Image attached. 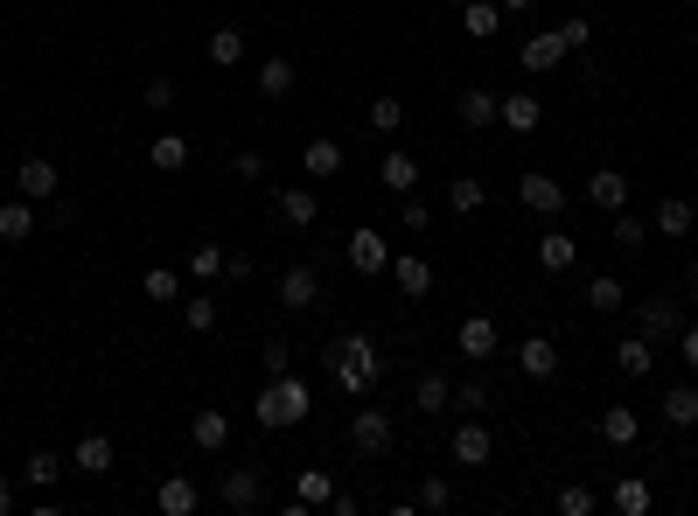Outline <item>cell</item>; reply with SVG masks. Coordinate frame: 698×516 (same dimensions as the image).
Masks as SVG:
<instances>
[{
  "instance_id": "obj_10",
  "label": "cell",
  "mask_w": 698,
  "mask_h": 516,
  "mask_svg": "<svg viewBox=\"0 0 698 516\" xmlns=\"http://www.w3.org/2000/svg\"><path fill=\"white\" fill-rule=\"evenodd\" d=\"M273 217L287 223V231H314V217H322V196H314V188H273Z\"/></svg>"
},
{
  "instance_id": "obj_32",
  "label": "cell",
  "mask_w": 698,
  "mask_h": 516,
  "mask_svg": "<svg viewBox=\"0 0 698 516\" xmlns=\"http://www.w3.org/2000/svg\"><path fill=\"white\" fill-rule=\"evenodd\" d=\"M573 259H580L573 231H545L538 238V265H545V273H573Z\"/></svg>"
},
{
  "instance_id": "obj_39",
  "label": "cell",
  "mask_w": 698,
  "mask_h": 516,
  "mask_svg": "<svg viewBox=\"0 0 698 516\" xmlns=\"http://www.w3.org/2000/svg\"><path fill=\"white\" fill-rule=\"evenodd\" d=\"M608 238L621 244V252H636V244H650V223L636 217V209H615V217H608Z\"/></svg>"
},
{
  "instance_id": "obj_11",
  "label": "cell",
  "mask_w": 698,
  "mask_h": 516,
  "mask_svg": "<svg viewBox=\"0 0 698 516\" xmlns=\"http://www.w3.org/2000/svg\"><path fill=\"white\" fill-rule=\"evenodd\" d=\"M314 300H322V273H314V265H287V273H279V308L308 314Z\"/></svg>"
},
{
  "instance_id": "obj_56",
  "label": "cell",
  "mask_w": 698,
  "mask_h": 516,
  "mask_svg": "<svg viewBox=\"0 0 698 516\" xmlns=\"http://www.w3.org/2000/svg\"><path fill=\"white\" fill-rule=\"evenodd\" d=\"M496 8H503V14H531L538 0H496Z\"/></svg>"
},
{
  "instance_id": "obj_22",
  "label": "cell",
  "mask_w": 698,
  "mask_h": 516,
  "mask_svg": "<svg viewBox=\"0 0 698 516\" xmlns=\"http://www.w3.org/2000/svg\"><path fill=\"white\" fill-rule=\"evenodd\" d=\"M615 370H621V377H650V370H656V342H650V335H621V342H615Z\"/></svg>"
},
{
  "instance_id": "obj_25",
  "label": "cell",
  "mask_w": 698,
  "mask_h": 516,
  "mask_svg": "<svg viewBox=\"0 0 698 516\" xmlns=\"http://www.w3.org/2000/svg\"><path fill=\"white\" fill-rule=\"evenodd\" d=\"M188 439H196V454H224V439H231V412H196V418H188Z\"/></svg>"
},
{
  "instance_id": "obj_14",
  "label": "cell",
  "mask_w": 698,
  "mask_h": 516,
  "mask_svg": "<svg viewBox=\"0 0 698 516\" xmlns=\"http://www.w3.org/2000/svg\"><path fill=\"white\" fill-rule=\"evenodd\" d=\"M587 203L608 209V217L629 209V175H621V168H594V175H587Z\"/></svg>"
},
{
  "instance_id": "obj_57",
  "label": "cell",
  "mask_w": 698,
  "mask_h": 516,
  "mask_svg": "<svg viewBox=\"0 0 698 516\" xmlns=\"http://www.w3.org/2000/svg\"><path fill=\"white\" fill-rule=\"evenodd\" d=\"M685 294H691V300H698V259H691V265H685Z\"/></svg>"
},
{
  "instance_id": "obj_43",
  "label": "cell",
  "mask_w": 698,
  "mask_h": 516,
  "mask_svg": "<svg viewBox=\"0 0 698 516\" xmlns=\"http://www.w3.org/2000/svg\"><path fill=\"white\" fill-rule=\"evenodd\" d=\"M455 412H461V418L489 412V385H482V377H461V385H455Z\"/></svg>"
},
{
  "instance_id": "obj_54",
  "label": "cell",
  "mask_w": 698,
  "mask_h": 516,
  "mask_svg": "<svg viewBox=\"0 0 698 516\" xmlns=\"http://www.w3.org/2000/svg\"><path fill=\"white\" fill-rule=\"evenodd\" d=\"M677 349H685V370L698 377V321H685V329H677Z\"/></svg>"
},
{
  "instance_id": "obj_35",
  "label": "cell",
  "mask_w": 698,
  "mask_h": 516,
  "mask_svg": "<svg viewBox=\"0 0 698 516\" xmlns=\"http://www.w3.org/2000/svg\"><path fill=\"white\" fill-rule=\"evenodd\" d=\"M147 161H155L161 175H175V168H188V140L182 133H155V140H147Z\"/></svg>"
},
{
  "instance_id": "obj_3",
  "label": "cell",
  "mask_w": 698,
  "mask_h": 516,
  "mask_svg": "<svg viewBox=\"0 0 698 516\" xmlns=\"http://www.w3.org/2000/svg\"><path fill=\"white\" fill-rule=\"evenodd\" d=\"M391 439H399V426H391V412H385V405L350 412V447L364 454V461H385V454H391Z\"/></svg>"
},
{
  "instance_id": "obj_20",
  "label": "cell",
  "mask_w": 698,
  "mask_h": 516,
  "mask_svg": "<svg viewBox=\"0 0 698 516\" xmlns=\"http://www.w3.org/2000/svg\"><path fill=\"white\" fill-rule=\"evenodd\" d=\"M545 119V105L531 99V91H511V99H496V126H511V133H538Z\"/></svg>"
},
{
  "instance_id": "obj_50",
  "label": "cell",
  "mask_w": 698,
  "mask_h": 516,
  "mask_svg": "<svg viewBox=\"0 0 698 516\" xmlns=\"http://www.w3.org/2000/svg\"><path fill=\"white\" fill-rule=\"evenodd\" d=\"M559 43H565V56L587 49V43H594V22H580V14H573V22H559Z\"/></svg>"
},
{
  "instance_id": "obj_13",
  "label": "cell",
  "mask_w": 698,
  "mask_h": 516,
  "mask_svg": "<svg viewBox=\"0 0 698 516\" xmlns=\"http://www.w3.org/2000/svg\"><path fill=\"white\" fill-rule=\"evenodd\" d=\"M517 203H524V209H538V217H559V209H565V188H559L552 175H538V168H531V175H517Z\"/></svg>"
},
{
  "instance_id": "obj_53",
  "label": "cell",
  "mask_w": 698,
  "mask_h": 516,
  "mask_svg": "<svg viewBox=\"0 0 698 516\" xmlns=\"http://www.w3.org/2000/svg\"><path fill=\"white\" fill-rule=\"evenodd\" d=\"M252 273H259V265H252V252H224V279H238V286H244Z\"/></svg>"
},
{
  "instance_id": "obj_16",
  "label": "cell",
  "mask_w": 698,
  "mask_h": 516,
  "mask_svg": "<svg viewBox=\"0 0 698 516\" xmlns=\"http://www.w3.org/2000/svg\"><path fill=\"white\" fill-rule=\"evenodd\" d=\"M503 22H511V14H503L496 0H461V35H468V43H489V35H503Z\"/></svg>"
},
{
  "instance_id": "obj_36",
  "label": "cell",
  "mask_w": 698,
  "mask_h": 516,
  "mask_svg": "<svg viewBox=\"0 0 698 516\" xmlns=\"http://www.w3.org/2000/svg\"><path fill=\"white\" fill-rule=\"evenodd\" d=\"M64 468H70L64 454L43 447V454H28V461H22V482H28V489H56V482H64Z\"/></svg>"
},
{
  "instance_id": "obj_7",
  "label": "cell",
  "mask_w": 698,
  "mask_h": 516,
  "mask_svg": "<svg viewBox=\"0 0 698 516\" xmlns=\"http://www.w3.org/2000/svg\"><path fill=\"white\" fill-rule=\"evenodd\" d=\"M350 265H356L364 279L391 273V238H385V231H370V223H356V231H350Z\"/></svg>"
},
{
  "instance_id": "obj_30",
  "label": "cell",
  "mask_w": 698,
  "mask_h": 516,
  "mask_svg": "<svg viewBox=\"0 0 698 516\" xmlns=\"http://www.w3.org/2000/svg\"><path fill=\"white\" fill-rule=\"evenodd\" d=\"M600 439H608V447H636V439H643V418L629 405H608L600 412Z\"/></svg>"
},
{
  "instance_id": "obj_48",
  "label": "cell",
  "mask_w": 698,
  "mask_h": 516,
  "mask_svg": "<svg viewBox=\"0 0 698 516\" xmlns=\"http://www.w3.org/2000/svg\"><path fill=\"white\" fill-rule=\"evenodd\" d=\"M140 99L155 105V112H168V105L182 99V84H175V78H147V84H140Z\"/></svg>"
},
{
  "instance_id": "obj_4",
  "label": "cell",
  "mask_w": 698,
  "mask_h": 516,
  "mask_svg": "<svg viewBox=\"0 0 698 516\" xmlns=\"http://www.w3.org/2000/svg\"><path fill=\"white\" fill-rule=\"evenodd\" d=\"M677 329H685V308H677V294L636 300V335H650L656 349H664V342H677Z\"/></svg>"
},
{
  "instance_id": "obj_51",
  "label": "cell",
  "mask_w": 698,
  "mask_h": 516,
  "mask_svg": "<svg viewBox=\"0 0 698 516\" xmlns=\"http://www.w3.org/2000/svg\"><path fill=\"white\" fill-rule=\"evenodd\" d=\"M399 217H405V231H412V238H420V231H426V223H433V209H426L420 196H399Z\"/></svg>"
},
{
  "instance_id": "obj_26",
  "label": "cell",
  "mask_w": 698,
  "mask_h": 516,
  "mask_svg": "<svg viewBox=\"0 0 698 516\" xmlns=\"http://www.w3.org/2000/svg\"><path fill=\"white\" fill-rule=\"evenodd\" d=\"M461 126H468V133H489V126H496V91H489V84H468V91H461Z\"/></svg>"
},
{
  "instance_id": "obj_6",
  "label": "cell",
  "mask_w": 698,
  "mask_h": 516,
  "mask_svg": "<svg viewBox=\"0 0 698 516\" xmlns=\"http://www.w3.org/2000/svg\"><path fill=\"white\" fill-rule=\"evenodd\" d=\"M14 196H28V203L64 196V175H56V161H49V154H28L22 168H14Z\"/></svg>"
},
{
  "instance_id": "obj_40",
  "label": "cell",
  "mask_w": 698,
  "mask_h": 516,
  "mask_svg": "<svg viewBox=\"0 0 698 516\" xmlns=\"http://www.w3.org/2000/svg\"><path fill=\"white\" fill-rule=\"evenodd\" d=\"M182 329H188V335H210V329H217V300H210V294H188V300H182Z\"/></svg>"
},
{
  "instance_id": "obj_23",
  "label": "cell",
  "mask_w": 698,
  "mask_h": 516,
  "mask_svg": "<svg viewBox=\"0 0 698 516\" xmlns=\"http://www.w3.org/2000/svg\"><path fill=\"white\" fill-rule=\"evenodd\" d=\"M691 223H698L691 196H664V203H656V217H650V231H656V238H685Z\"/></svg>"
},
{
  "instance_id": "obj_24",
  "label": "cell",
  "mask_w": 698,
  "mask_h": 516,
  "mask_svg": "<svg viewBox=\"0 0 698 516\" xmlns=\"http://www.w3.org/2000/svg\"><path fill=\"white\" fill-rule=\"evenodd\" d=\"M252 84H259V99H273V105H279V99H294V84H300V78H294V64H287V56H266Z\"/></svg>"
},
{
  "instance_id": "obj_2",
  "label": "cell",
  "mask_w": 698,
  "mask_h": 516,
  "mask_svg": "<svg viewBox=\"0 0 698 516\" xmlns=\"http://www.w3.org/2000/svg\"><path fill=\"white\" fill-rule=\"evenodd\" d=\"M308 412H314V391H308V377H294V370L266 377V391L252 398V418H259L266 433H287V426H300Z\"/></svg>"
},
{
  "instance_id": "obj_15",
  "label": "cell",
  "mask_w": 698,
  "mask_h": 516,
  "mask_svg": "<svg viewBox=\"0 0 698 516\" xmlns=\"http://www.w3.org/2000/svg\"><path fill=\"white\" fill-rule=\"evenodd\" d=\"M391 279H399L405 300H426V294H433V265H426L420 252H391Z\"/></svg>"
},
{
  "instance_id": "obj_34",
  "label": "cell",
  "mask_w": 698,
  "mask_h": 516,
  "mask_svg": "<svg viewBox=\"0 0 698 516\" xmlns=\"http://www.w3.org/2000/svg\"><path fill=\"white\" fill-rule=\"evenodd\" d=\"M587 308L594 314H621V308H629V286H621L615 273H594L587 279Z\"/></svg>"
},
{
  "instance_id": "obj_9",
  "label": "cell",
  "mask_w": 698,
  "mask_h": 516,
  "mask_svg": "<svg viewBox=\"0 0 698 516\" xmlns=\"http://www.w3.org/2000/svg\"><path fill=\"white\" fill-rule=\"evenodd\" d=\"M447 454H455V468H489V454H496V439H489L482 418H461L455 439H447Z\"/></svg>"
},
{
  "instance_id": "obj_19",
  "label": "cell",
  "mask_w": 698,
  "mask_h": 516,
  "mask_svg": "<svg viewBox=\"0 0 698 516\" xmlns=\"http://www.w3.org/2000/svg\"><path fill=\"white\" fill-rule=\"evenodd\" d=\"M412 412H455V377H440V370H426L420 385H412Z\"/></svg>"
},
{
  "instance_id": "obj_28",
  "label": "cell",
  "mask_w": 698,
  "mask_h": 516,
  "mask_svg": "<svg viewBox=\"0 0 698 516\" xmlns=\"http://www.w3.org/2000/svg\"><path fill=\"white\" fill-rule=\"evenodd\" d=\"M559 64H565L559 28H545V35H531V43H524V70H531V78H545V70H559Z\"/></svg>"
},
{
  "instance_id": "obj_49",
  "label": "cell",
  "mask_w": 698,
  "mask_h": 516,
  "mask_svg": "<svg viewBox=\"0 0 698 516\" xmlns=\"http://www.w3.org/2000/svg\"><path fill=\"white\" fill-rule=\"evenodd\" d=\"M231 175H238V182H259V175H266V154H259V147H244V154H231Z\"/></svg>"
},
{
  "instance_id": "obj_42",
  "label": "cell",
  "mask_w": 698,
  "mask_h": 516,
  "mask_svg": "<svg viewBox=\"0 0 698 516\" xmlns=\"http://www.w3.org/2000/svg\"><path fill=\"white\" fill-rule=\"evenodd\" d=\"M399 126H405V99H391V91L370 99V133H399Z\"/></svg>"
},
{
  "instance_id": "obj_27",
  "label": "cell",
  "mask_w": 698,
  "mask_h": 516,
  "mask_svg": "<svg viewBox=\"0 0 698 516\" xmlns=\"http://www.w3.org/2000/svg\"><path fill=\"white\" fill-rule=\"evenodd\" d=\"M0 238H8V244H28V238H35V203H28V196H8V203H0Z\"/></svg>"
},
{
  "instance_id": "obj_21",
  "label": "cell",
  "mask_w": 698,
  "mask_h": 516,
  "mask_svg": "<svg viewBox=\"0 0 698 516\" xmlns=\"http://www.w3.org/2000/svg\"><path fill=\"white\" fill-rule=\"evenodd\" d=\"M300 168H308V182H335L343 175V140H308L300 147Z\"/></svg>"
},
{
  "instance_id": "obj_47",
  "label": "cell",
  "mask_w": 698,
  "mask_h": 516,
  "mask_svg": "<svg viewBox=\"0 0 698 516\" xmlns=\"http://www.w3.org/2000/svg\"><path fill=\"white\" fill-rule=\"evenodd\" d=\"M188 273H196V279H217V273H224V252H217V244H188Z\"/></svg>"
},
{
  "instance_id": "obj_29",
  "label": "cell",
  "mask_w": 698,
  "mask_h": 516,
  "mask_svg": "<svg viewBox=\"0 0 698 516\" xmlns=\"http://www.w3.org/2000/svg\"><path fill=\"white\" fill-rule=\"evenodd\" d=\"M377 182H385L391 196H412V188H420V161H412V154H399V147H391V154H385V168H377Z\"/></svg>"
},
{
  "instance_id": "obj_31",
  "label": "cell",
  "mask_w": 698,
  "mask_h": 516,
  "mask_svg": "<svg viewBox=\"0 0 698 516\" xmlns=\"http://www.w3.org/2000/svg\"><path fill=\"white\" fill-rule=\"evenodd\" d=\"M656 412H664L677 433H691V426H698V385H671V391H664V405H656Z\"/></svg>"
},
{
  "instance_id": "obj_17",
  "label": "cell",
  "mask_w": 698,
  "mask_h": 516,
  "mask_svg": "<svg viewBox=\"0 0 698 516\" xmlns=\"http://www.w3.org/2000/svg\"><path fill=\"white\" fill-rule=\"evenodd\" d=\"M517 370L545 385V377L559 370V342H552V335H524V342H517Z\"/></svg>"
},
{
  "instance_id": "obj_37",
  "label": "cell",
  "mask_w": 698,
  "mask_h": 516,
  "mask_svg": "<svg viewBox=\"0 0 698 516\" xmlns=\"http://www.w3.org/2000/svg\"><path fill=\"white\" fill-rule=\"evenodd\" d=\"M294 495H300V503H308V509H329V503H335V482H329V468H300Z\"/></svg>"
},
{
  "instance_id": "obj_1",
  "label": "cell",
  "mask_w": 698,
  "mask_h": 516,
  "mask_svg": "<svg viewBox=\"0 0 698 516\" xmlns=\"http://www.w3.org/2000/svg\"><path fill=\"white\" fill-rule=\"evenodd\" d=\"M377 377H385V356H377L370 335H335L329 342V385L343 398H370Z\"/></svg>"
},
{
  "instance_id": "obj_8",
  "label": "cell",
  "mask_w": 698,
  "mask_h": 516,
  "mask_svg": "<svg viewBox=\"0 0 698 516\" xmlns=\"http://www.w3.org/2000/svg\"><path fill=\"white\" fill-rule=\"evenodd\" d=\"M455 349H461L468 363H489V356L503 349V329H496L489 314H461V329H455Z\"/></svg>"
},
{
  "instance_id": "obj_55",
  "label": "cell",
  "mask_w": 698,
  "mask_h": 516,
  "mask_svg": "<svg viewBox=\"0 0 698 516\" xmlns=\"http://www.w3.org/2000/svg\"><path fill=\"white\" fill-rule=\"evenodd\" d=\"M14 509V482H8V468H0V516Z\"/></svg>"
},
{
  "instance_id": "obj_52",
  "label": "cell",
  "mask_w": 698,
  "mask_h": 516,
  "mask_svg": "<svg viewBox=\"0 0 698 516\" xmlns=\"http://www.w3.org/2000/svg\"><path fill=\"white\" fill-rule=\"evenodd\" d=\"M259 363H266V377H279V370H294V349H287V342H266V349H259Z\"/></svg>"
},
{
  "instance_id": "obj_46",
  "label": "cell",
  "mask_w": 698,
  "mask_h": 516,
  "mask_svg": "<svg viewBox=\"0 0 698 516\" xmlns=\"http://www.w3.org/2000/svg\"><path fill=\"white\" fill-rule=\"evenodd\" d=\"M600 503H594V489H580V482H565L559 489V516H594Z\"/></svg>"
},
{
  "instance_id": "obj_33",
  "label": "cell",
  "mask_w": 698,
  "mask_h": 516,
  "mask_svg": "<svg viewBox=\"0 0 698 516\" xmlns=\"http://www.w3.org/2000/svg\"><path fill=\"white\" fill-rule=\"evenodd\" d=\"M608 503H615L621 516H650V509H656V495H650V482H643V474H621Z\"/></svg>"
},
{
  "instance_id": "obj_58",
  "label": "cell",
  "mask_w": 698,
  "mask_h": 516,
  "mask_svg": "<svg viewBox=\"0 0 698 516\" xmlns=\"http://www.w3.org/2000/svg\"><path fill=\"white\" fill-rule=\"evenodd\" d=\"M677 8H698V0H677Z\"/></svg>"
},
{
  "instance_id": "obj_5",
  "label": "cell",
  "mask_w": 698,
  "mask_h": 516,
  "mask_svg": "<svg viewBox=\"0 0 698 516\" xmlns=\"http://www.w3.org/2000/svg\"><path fill=\"white\" fill-rule=\"evenodd\" d=\"M217 495H224L231 509H259V503H266V474H259V461H238V468H224Z\"/></svg>"
},
{
  "instance_id": "obj_45",
  "label": "cell",
  "mask_w": 698,
  "mask_h": 516,
  "mask_svg": "<svg viewBox=\"0 0 698 516\" xmlns=\"http://www.w3.org/2000/svg\"><path fill=\"white\" fill-rule=\"evenodd\" d=\"M140 294H147V300H182V273H168V265H155V273L140 279Z\"/></svg>"
},
{
  "instance_id": "obj_38",
  "label": "cell",
  "mask_w": 698,
  "mask_h": 516,
  "mask_svg": "<svg viewBox=\"0 0 698 516\" xmlns=\"http://www.w3.org/2000/svg\"><path fill=\"white\" fill-rule=\"evenodd\" d=\"M482 203H489V188H482L476 175H455V182H447V209H455V217H476Z\"/></svg>"
},
{
  "instance_id": "obj_18",
  "label": "cell",
  "mask_w": 698,
  "mask_h": 516,
  "mask_svg": "<svg viewBox=\"0 0 698 516\" xmlns=\"http://www.w3.org/2000/svg\"><path fill=\"white\" fill-rule=\"evenodd\" d=\"M196 503H203V489L188 482V474H168V482L155 489V509L161 516H196Z\"/></svg>"
},
{
  "instance_id": "obj_12",
  "label": "cell",
  "mask_w": 698,
  "mask_h": 516,
  "mask_svg": "<svg viewBox=\"0 0 698 516\" xmlns=\"http://www.w3.org/2000/svg\"><path fill=\"white\" fill-rule=\"evenodd\" d=\"M70 468L91 474V482H99V474H112V468H119V447H112V433H84L78 454H70Z\"/></svg>"
},
{
  "instance_id": "obj_41",
  "label": "cell",
  "mask_w": 698,
  "mask_h": 516,
  "mask_svg": "<svg viewBox=\"0 0 698 516\" xmlns=\"http://www.w3.org/2000/svg\"><path fill=\"white\" fill-rule=\"evenodd\" d=\"M210 64H217V70H238V64H244V28H217V35H210Z\"/></svg>"
},
{
  "instance_id": "obj_44",
  "label": "cell",
  "mask_w": 698,
  "mask_h": 516,
  "mask_svg": "<svg viewBox=\"0 0 698 516\" xmlns=\"http://www.w3.org/2000/svg\"><path fill=\"white\" fill-rule=\"evenodd\" d=\"M412 503H420V509H433V516H440V509H455V489H447V474H426Z\"/></svg>"
}]
</instances>
